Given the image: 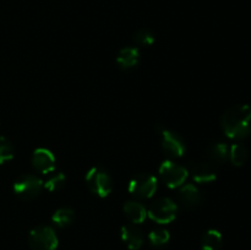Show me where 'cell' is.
I'll list each match as a JSON object with an SVG mask.
<instances>
[{
    "mask_svg": "<svg viewBox=\"0 0 251 250\" xmlns=\"http://www.w3.org/2000/svg\"><path fill=\"white\" fill-rule=\"evenodd\" d=\"M29 247L33 250H55L59 239L54 229L49 225H37L29 232Z\"/></svg>",
    "mask_w": 251,
    "mask_h": 250,
    "instance_id": "4",
    "label": "cell"
},
{
    "mask_svg": "<svg viewBox=\"0 0 251 250\" xmlns=\"http://www.w3.org/2000/svg\"><path fill=\"white\" fill-rule=\"evenodd\" d=\"M193 178L196 183L205 184V183H211V181H215L217 178V173H216V169L213 168L211 164L207 163H200L196 164L193 168Z\"/></svg>",
    "mask_w": 251,
    "mask_h": 250,
    "instance_id": "14",
    "label": "cell"
},
{
    "mask_svg": "<svg viewBox=\"0 0 251 250\" xmlns=\"http://www.w3.org/2000/svg\"><path fill=\"white\" fill-rule=\"evenodd\" d=\"M123 242L130 250H139L144 244V234L135 225H125L120 230Z\"/></svg>",
    "mask_w": 251,
    "mask_h": 250,
    "instance_id": "10",
    "label": "cell"
},
{
    "mask_svg": "<svg viewBox=\"0 0 251 250\" xmlns=\"http://www.w3.org/2000/svg\"><path fill=\"white\" fill-rule=\"evenodd\" d=\"M169 232L164 228H156V229L151 230L149 234V240L151 243V245L153 247H162V245H166L169 242Z\"/></svg>",
    "mask_w": 251,
    "mask_h": 250,
    "instance_id": "19",
    "label": "cell"
},
{
    "mask_svg": "<svg viewBox=\"0 0 251 250\" xmlns=\"http://www.w3.org/2000/svg\"><path fill=\"white\" fill-rule=\"evenodd\" d=\"M188 175V169L185 167L180 166L171 159L162 162L161 167H159V176H161L162 181L171 189L180 188L185 183Z\"/></svg>",
    "mask_w": 251,
    "mask_h": 250,
    "instance_id": "5",
    "label": "cell"
},
{
    "mask_svg": "<svg viewBox=\"0 0 251 250\" xmlns=\"http://www.w3.org/2000/svg\"><path fill=\"white\" fill-rule=\"evenodd\" d=\"M229 159L234 166H243L248 159L247 147L242 144H233L229 147Z\"/></svg>",
    "mask_w": 251,
    "mask_h": 250,
    "instance_id": "18",
    "label": "cell"
},
{
    "mask_svg": "<svg viewBox=\"0 0 251 250\" xmlns=\"http://www.w3.org/2000/svg\"><path fill=\"white\" fill-rule=\"evenodd\" d=\"M178 215V206L169 198L157 199L147 210V216L159 225H168L176 220Z\"/></svg>",
    "mask_w": 251,
    "mask_h": 250,
    "instance_id": "3",
    "label": "cell"
},
{
    "mask_svg": "<svg viewBox=\"0 0 251 250\" xmlns=\"http://www.w3.org/2000/svg\"><path fill=\"white\" fill-rule=\"evenodd\" d=\"M123 210H124L125 216L134 225H140L147 217V208L141 202H137V201H127V202H125Z\"/></svg>",
    "mask_w": 251,
    "mask_h": 250,
    "instance_id": "13",
    "label": "cell"
},
{
    "mask_svg": "<svg viewBox=\"0 0 251 250\" xmlns=\"http://www.w3.org/2000/svg\"><path fill=\"white\" fill-rule=\"evenodd\" d=\"M88 189L100 198H107L113 190V180L105 168L100 166L92 167L86 174Z\"/></svg>",
    "mask_w": 251,
    "mask_h": 250,
    "instance_id": "2",
    "label": "cell"
},
{
    "mask_svg": "<svg viewBox=\"0 0 251 250\" xmlns=\"http://www.w3.org/2000/svg\"><path fill=\"white\" fill-rule=\"evenodd\" d=\"M66 176L63 173H56L53 176H50L46 183H43V186L48 191H58L63 188Z\"/></svg>",
    "mask_w": 251,
    "mask_h": 250,
    "instance_id": "21",
    "label": "cell"
},
{
    "mask_svg": "<svg viewBox=\"0 0 251 250\" xmlns=\"http://www.w3.org/2000/svg\"><path fill=\"white\" fill-rule=\"evenodd\" d=\"M140 61V50L136 47H125L118 53L117 63L124 70L135 68Z\"/></svg>",
    "mask_w": 251,
    "mask_h": 250,
    "instance_id": "11",
    "label": "cell"
},
{
    "mask_svg": "<svg viewBox=\"0 0 251 250\" xmlns=\"http://www.w3.org/2000/svg\"><path fill=\"white\" fill-rule=\"evenodd\" d=\"M162 147L172 157H181L185 153V144L176 132L168 129L161 130Z\"/></svg>",
    "mask_w": 251,
    "mask_h": 250,
    "instance_id": "9",
    "label": "cell"
},
{
    "mask_svg": "<svg viewBox=\"0 0 251 250\" xmlns=\"http://www.w3.org/2000/svg\"><path fill=\"white\" fill-rule=\"evenodd\" d=\"M14 157V146L4 136H0V164L10 161Z\"/></svg>",
    "mask_w": 251,
    "mask_h": 250,
    "instance_id": "20",
    "label": "cell"
},
{
    "mask_svg": "<svg viewBox=\"0 0 251 250\" xmlns=\"http://www.w3.org/2000/svg\"><path fill=\"white\" fill-rule=\"evenodd\" d=\"M208 156L216 162H226L229 158V146L225 142H216L208 149Z\"/></svg>",
    "mask_w": 251,
    "mask_h": 250,
    "instance_id": "17",
    "label": "cell"
},
{
    "mask_svg": "<svg viewBox=\"0 0 251 250\" xmlns=\"http://www.w3.org/2000/svg\"><path fill=\"white\" fill-rule=\"evenodd\" d=\"M74 218H75V212H74L73 208L61 207L53 213L51 221H53V223L55 225H58V227L60 228H64L70 225L71 223H73Z\"/></svg>",
    "mask_w": 251,
    "mask_h": 250,
    "instance_id": "16",
    "label": "cell"
},
{
    "mask_svg": "<svg viewBox=\"0 0 251 250\" xmlns=\"http://www.w3.org/2000/svg\"><path fill=\"white\" fill-rule=\"evenodd\" d=\"M43 188V181L33 174H24L14 183V193L24 200H31L39 195Z\"/></svg>",
    "mask_w": 251,
    "mask_h": 250,
    "instance_id": "7",
    "label": "cell"
},
{
    "mask_svg": "<svg viewBox=\"0 0 251 250\" xmlns=\"http://www.w3.org/2000/svg\"><path fill=\"white\" fill-rule=\"evenodd\" d=\"M134 39L140 46H151L154 43V34L149 29H141L135 34Z\"/></svg>",
    "mask_w": 251,
    "mask_h": 250,
    "instance_id": "22",
    "label": "cell"
},
{
    "mask_svg": "<svg viewBox=\"0 0 251 250\" xmlns=\"http://www.w3.org/2000/svg\"><path fill=\"white\" fill-rule=\"evenodd\" d=\"M179 199L185 207L193 208L200 203L201 193L194 184H183L179 190Z\"/></svg>",
    "mask_w": 251,
    "mask_h": 250,
    "instance_id": "12",
    "label": "cell"
},
{
    "mask_svg": "<svg viewBox=\"0 0 251 250\" xmlns=\"http://www.w3.org/2000/svg\"><path fill=\"white\" fill-rule=\"evenodd\" d=\"M222 247V234L217 229H208L201 238V250H220Z\"/></svg>",
    "mask_w": 251,
    "mask_h": 250,
    "instance_id": "15",
    "label": "cell"
},
{
    "mask_svg": "<svg viewBox=\"0 0 251 250\" xmlns=\"http://www.w3.org/2000/svg\"><path fill=\"white\" fill-rule=\"evenodd\" d=\"M32 166L36 171H38L42 174H49L55 169V157L53 152L48 149L39 147L36 149L32 153Z\"/></svg>",
    "mask_w": 251,
    "mask_h": 250,
    "instance_id": "8",
    "label": "cell"
},
{
    "mask_svg": "<svg viewBox=\"0 0 251 250\" xmlns=\"http://www.w3.org/2000/svg\"><path fill=\"white\" fill-rule=\"evenodd\" d=\"M223 132L229 139L242 140L251 134V105L239 104L229 108L221 119Z\"/></svg>",
    "mask_w": 251,
    "mask_h": 250,
    "instance_id": "1",
    "label": "cell"
},
{
    "mask_svg": "<svg viewBox=\"0 0 251 250\" xmlns=\"http://www.w3.org/2000/svg\"><path fill=\"white\" fill-rule=\"evenodd\" d=\"M156 176L149 173H140L129 181V193L137 199H150L154 195L158 185Z\"/></svg>",
    "mask_w": 251,
    "mask_h": 250,
    "instance_id": "6",
    "label": "cell"
}]
</instances>
